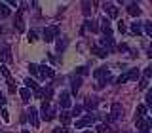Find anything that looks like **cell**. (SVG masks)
I'll return each instance as SVG.
<instances>
[{"label":"cell","instance_id":"cell-22","mask_svg":"<svg viewBox=\"0 0 152 133\" xmlns=\"http://www.w3.org/2000/svg\"><path fill=\"white\" fill-rule=\"evenodd\" d=\"M80 86H82V78H74V80H72V93L78 91Z\"/></svg>","mask_w":152,"mask_h":133},{"label":"cell","instance_id":"cell-30","mask_svg":"<svg viewBox=\"0 0 152 133\" xmlns=\"http://www.w3.org/2000/svg\"><path fill=\"white\" fill-rule=\"evenodd\" d=\"M139 69H131L129 70V80H137V78H139Z\"/></svg>","mask_w":152,"mask_h":133},{"label":"cell","instance_id":"cell-29","mask_svg":"<svg viewBox=\"0 0 152 133\" xmlns=\"http://www.w3.org/2000/svg\"><path fill=\"white\" fill-rule=\"evenodd\" d=\"M145 114H146V107H145V104H139V107H137V116L142 118Z\"/></svg>","mask_w":152,"mask_h":133},{"label":"cell","instance_id":"cell-12","mask_svg":"<svg viewBox=\"0 0 152 133\" xmlns=\"http://www.w3.org/2000/svg\"><path fill=\"white\" fill-rule=\"evenodd\" d=\"M127 12H129V15H133V17H137V15H141V8L137 6L135 2H131L129 6H127Z\"/></svg>","mask_w":152,"mask_h":133},{"label":"cell","instance_id":"cell-24","mask_svg":"<svg viewBox=\"0 0 152 133\" xmlns=\"http://www.w3.org/2000/svg\"><path fill=\"white\" fill-rule=\"evenodd\" d=\"M82 12H84V15L89 17V13H91V4H89V2H84L82 4Z\"/></svg>","mask_w":152,"mask_h":133},{"label":"cell","instance_id":"cell-1","mask_svg":"<svg viewBox=\"0 0 152 133\" xmlns=\"http://www.w3.org/2000/svg\"><path fill=\"white\" fill-rule=\"evenodd\" d=\"M57 34H59V27H48V28H44V40L46 42H53Z\"/></svg>","mask_w":152,"mask_h":133},{"label":"cell","instance_id":"cell-45","mask_svg":"<svg viewBox=\"0 0 152 133\" xmlns=\"http://www.w3.org/2000/svg\"><path fill=\"white\" fill-rule=\"evenodd\" d=\"M21 133H31V131H28V129H23V131H21Z\"/></svg>","mask_w":152,"mask_h":133},{"label":"cell","instance_id":"cell-9","mask_svg":"<svg viewBox=\"0 0 152 133\" xmlns=\"http://www.w3.org/2000/svg\"><path fill=\"white\" fill-rule=\"evenodd\" d=\"M104 12H107L108 13V17H110V19H116L118 17V8L116 6H112V4H104Z\"/></svg>","mask_w":152,"mask_h":133},{"label":"cell","instance_id":"cell-19","mask_svg":"<svg viewBox=\"0 0 152 133\" xmlns=\"http://www.w3.org/2000/svg\"><path fill=\"white\" fill-rule=\"evenodd\" d=\"M8 15H10V6L0 2V17H8Z\"/></svg>","mask_w":152,"mask_h":133},{"label":"cell","instance_id":"cell-21","mask_svg":"<svg viewBox=\"0 0 152 133\" xmlns=\"http://www.w3.org/2000/svg\"><path fill=\"white\" fill-rule=\"evenodd\" d=\"M70 118H72V116H70V112H61V122H63L65 126H69V124H70Z\"/></svg>","mask_w":152,"mask_h":133},{"label":"cell","instance_id":"cell-10","mask_svg":"<svg viewBox=\"0 0 152 133\" xmlns=\"http://www.w3.org/2000/svg\"><path fill=\"white\" fill-rule=\"evenodd\" d=\"M42 76V78H53V69H51V66H40V72H38Z\"/></svg>","mask_w":152,"mask_h":133},{"label":"cell","instance_id":"cell-35","mask_svg":"<svg viewBox=\"0 0 152 133\" xmlns=\"http://www.w3.org/2000/svg\"><path fill=\"white\" fill-rule=\"evenodd\" d=\"M34 97H38V99H42V97H44V89H40V88H38L36 91H34Z\"/></svg>","mask_w":152,"mask_h":133},{"label":"cell","instance_id":"cell-33","mask_svg":"<svg viewBox=\"0 0 152 133\" xmlns=\"http://www.w3.org/2000/svg\"><path fill=\"white\" fill-rule=\"evenodd\" d=\"M76 72H78L80 76H86L89 70H88V66H78V69H76Z\"/></svg>","mask_w":152,"mask_h":133},{"label":"cell","instance_id":"cell-31","mask_svg":"<svg viewBox=\"0 0 152 133\" xmlns=\"http://www.w3.org/2000/svg\"><path fill=\"white\" fill-rule=\"evenodd\" d=\"M127 80H129V72H126V74H122V76H120V78H118V80H116V84H126V82H127Z\"/></svg>","mask_w":152,"mask_h":133},{"label":"cell","instance_id":"cell-37","mask_svg":"<svg viewBox=\"0 0 152 133\" xmlns=\"http://www.w3.org/2000/svg\"><path fill=\"white\" fill-rule=\"evenodd\" d=\"M146 86H148V80H146V78H142V80H141V84H139V88H141V89H145Z\"/></svg>","mask_w":152,"mask_h":133},{"label":"cell","instance_id":"cell-7","mask_svg":"<svg viewBox=\"0 0 152 133\" xmlns=\"http://www.w3.org/2000/svg\"><path fill=\"white\" fill-rule=\"evenodd\" d=\"M101 28L107 38H112V28H110V21L108 19H101Z\"/></svg>","mask_w":152,"mask_h":133},{"label":"cell","instance_id":"cell-20","mask_svg":"<svg viewBox=\"0 0 152 133\" xmlns=\"http://www.w3.org/2000/svg\"><path fill=\"white\" fill-rule=\"evenodd\" d=\"M25 86H27V89H34V91L38 89V84H36L32 78H27V80H25Z\"/></svg>","mask_w":152,"mask_h":133},{"label":"cell","instance_id":"cell-2","mask_svg":"<svg viewBox=\"0 0 152 133\" xmlns=\"http://www.w3.org/2000/svg\"><path fill=\"white\" fill-rule=\"evenodd\" d=\"M95 122V116L93 114H86L84 118H80L78 122H76V127H86V126H91Z\"/></svg>","mask_w":152,"mask_h":133},{"label":"cell","instance_id":"cell-14","mask_svg":"<svg viewBox=\"0 0 152 133\" xmlns=\"http://www.w3.org/2000/svg\"><path fill=\"white\" fill-rule=\"evenodd\" d=\"M19 97H21L23 103H28V101H31V89H27V88L19 89Z\"/></svg>","mask_w":152,"mask_h":133},{"label":"cell","instance_id":"cell-15","mask_svg":"<svg viewBox=\"0 0 152 133\" xmlns=\"http://www.w3.org/2000/svg\"><path fill=\"white\" fill-rule=\"evenodd\" d=\"M86 28L91 31V32H97L99 31V25H97V21H93V19H86Z\"/></svg>","mask_w":152,"mask_h":133},{"label":"cell","instance_id":"cell-43","mask_svg":"<svg viewBox=\"0 0 152 133\" xmlns=\"http://www.w3.org/2000/svg\"><path fill=\"white\" fill-rule=\"evenodd\" d=\"M146 124H148V127L152 129V118H148V120H146Z\"/></svg>","mask_w":152,"mask_h":133},{"label":"cell","instance_id":"cell-6","mask_svg":"<svg viewBox=\"0 0 152 133\" xmlns=\"http://www.w3.org/2000/svg\"><path fill=\"white\" fill-rule=\"evenodd\" d=\"M135 127L141 133H148V124H146L145 118H137V120H135Z\"/></svg>","mask_w":152,"mask_h":133},{"label":"cell","instance_id":"cell-26","mask_svg":"<svg viewBox=\"0 0 152 133\" xmlns=\"http://www.w3.org/2000/svg\"><path fill=\"white\" fill-rule=\"evenodd\" d=\"M0 74H2L6 80H10V78H12V76H10V70H8V66H4V65H0Z\"/></svg>","mask_w":152,"mask_h":133},{"label":"cell","instance_id":"cell-36","mask_svg":"<svg viewBox=\"0 0 152 133\" xmlns=\"http://www.w3.org/2000/svg\"><path fill=\"white\" fill-rule=\"evenodd\" d=\"M34 40H36V32L31 31V32H28V42H34Z\"/></svg>","mask_w":152,"mask_h":133},{"label":"cell","instance_id":"cell-23","mask_svg":"<svg viewBox=\"0 0 152 133\" xmlns=\"http://www.w3.org/2000/svg\"><path fill=\"white\" fill-rule=\"evenodd\" d=\"M66 44H69V40H66V38H63V40H57V51H63L65 48H66Z\"/></svg>","mask_w":152,"mask_h":133},{"label":"cell","instance_id":"cell-11","mask_svg":"<svg viewBox=\"0 0 152 133\" xmlns=\"http://www.w3.org/2000/svg\"><path fill=\"white\" fill-rule=\"evenodd\" d=\"M122 116V104L120 103H114L112 104V120H118V118H120Z\"/></svg>","mask_w":152,"mask_h":133},{"label":"cell","instance_id":"cell-16","mask_svg":"<svg viewBox=\"0 0 152 133\" xmlns=\"http://www.w3.org/2000/svg\"><path fill=\"white\" fill-rule=\"evenodd\" d=\"M131 32L133 34H137V36H141L142 34V25L139 21H133V25H131Z\"/></svg>","mask_w":152,"mask_h":133},{"label":"cell","instance_id":"cell-46","mask_svg":"<svg viewBox=\"0 0 152 133\" xmlns=\"http://www.w3.org/2000/svg\"><path fill=\"white\" fill-rule=\"evenodd\" d=\"M84 133H91V131H84Z\"/></svg>","mask_w":152,"mask_h":133},{"label":"cell","instance_id":"cell-3","mask_svg":"<svg viewBox=\"0 0 152 133\" xmlns=\"http://www.w3.org/2000/svg\"><path fill=\"white\" fill-rule=\"evenodd\" d=\"M28 120H31V124H32V127H38V124H40V120H38V110L36 108H28Z\"/></svg>","mask_w":152,"mask_h":133},{"label":"cell","instance_id":"cell-28","mask_svg":"<svg viewBox=\"0 0 152 133\" xmlns=\"http://www.w3.org/2000/svg\"><path fill=\"white\" fill-rule=\"evenodd\" d=\"M28 72H31V74H38V72H40V66L34 65V63H31V65H28Z\"/></svg>","mask_w":152,"mask_h":133},{"label":"cell","instance_id":"cell-8","mask_svg":"<svg viewBox=\"0 0 152 133\" xmlns=\"http://www.w3.org/2000/svg\"><path fill=\"white\" fill-rule=\"evenodd\" d=\"M93 76H95L97 80H103V78H104V82H107V78H108V69H107V66H101V69H97V70L93 72Z\"/></svg>","mask_w":152,"mask_h":133},{"label":"cell","instance_id":"cell-39","mask_svg":"<svg viewBox=\"0 0 152 133\" xmlns=\"http://www.w3.org/2000/svg\"><path fill=\"white\" fill-rule=\"evenodd\" d=\"M118 31H120V32L126 31V25H124V21H118Z\"/></svg>","mask_w":152,"mask_h":133},{"label":"cell","instance_id":"cell-42","mask_svg":"<svg viewBox=\"0 0 152 133\" xmlns=\"http://www.w3.org/2000/svg\"><path fill=\"white\" fill-rule=\"evenodd\" d=\"M66 131V127H65V129H63V127H55V129H53V133H65Z\"/></svg>","mask_w":152,"mask_h":133},{"label":"cell","instance_id":"cell-18","mask_svg":"<svg viewBox=\"0 0 152 133\" xmlns=\"http://www.w3.org/2000/svg\"><path fill=\"white\" fill-rule=\"evenodd\" d=\"M95 107H97V99H95V97H88V99H86V108L93 110Z\"/></svg>","mask_w":152,"mask_h":133},{"label":"cell","instance_id":"cell-25","mask_svg":"<svg viewBox=\"0 0 152 133\" xmlns=\"http://www.w3.org/2000/svg\"><path fill=\"white\" fill-rule=\"evenodd\" d=\"M142 31L146 32V36H150V38H152V23H150V21H146V23H145V27H142Z\"/></svg>","mask_w":152,"mask_h":133},{"label":"cell","instance_id":"cell-17","mask_svg":"<svg viewBox=\"0 0 152 133\" xmlns=\"http://www.w3.org/2000/svg\"><path fill=\"white\" fill-rule=\"evenodd\" d=\"M0 55H2L4 61H12V50H10L8 46H4V50L0 51Z\"/></svg>","mask_w":152,"mask_h":133},{"label":"cell","instance_id":"cell-27","mask_svg":"<svg viewBox=\"0 0 152 133\" xmlns=\"http://www.w3.org/2000/svg\"><path fill=\"white\" fill-rule=\"evenodd\" d=\"M82 110H84V107H80V104H76V107L72 108V112H70V116H80V114H82Z\"/></svg>","mask_w":152,"mask_h":133},{"label":"cell","instance_id":"cell-47","mask_svg":"<svg viewBox=\"0 0 152 133\" xmlns=\"http://www.w3.org/2000/svg\"><path fill=\"white\" fill-rule=\"evenodd\" d=\"M150 93H152V89H150Z\"/></svg>","mask_w":152,"mask_h":133},{"label":"cell","instance_id":"cell-13","mask_svg":"<svg viewBox=\"0 0 152 133\" xmlns=\"http://www.w3.org/2000/svg\"><path fill=\"white\" fill-rule=\"evenodd\" d=\"M91 53H93V55H97V57H101V59H103V57H107V53H108V51H107V50H103L101 46H93V48H91Z\"/></svg>","mask_w":152,"mask_h":133},{"label":"cell","instance_id":"cell-44","mask_svg":"<svg viewBox=\"0 0 152 133\" xmlns=\"http://www.w3.org/2000/svg\"><path fill=\"white\" fill-rule=\"evenodd\" d=\"M146 55H148L150 59H152V48H150V50H148V53H146Z\"/></svg>","mask_w":152,"mask_h":133},{"label":"cell","instance_id":"cell-4","mask_svg":"<svg viewBox=\"0 0 152 133\" xmlns=\"http://www.w3.org/2000/svg\"><path fill=\"white\" fill-rule=\"evenodd\" d=\"M23 10H25V6H23V8L17 12V17H15V28H17L19 32L25 31V23H23V17H21V15H23Z\"/></svg>","mask_w":152,"mask_h":133},{"label":"cell","instance_id":"cell-5","mask_svg":"<svg viewBox=\"0 0 152 133\" xmlns=\"http://www.w3.org/2000/svg\"><path fill=\"white\" fill-rule=\"evenodd\" d=\"M59 103H61V108H65V110H66V108H70V104H72V103H70V95L66 93V91H63V93H61V97H59Z\"/></svg>","mask_w":152,"mask_h":133},{"label":"cell","instance_id":"cell-34","mask_svg":"<svg viewBox=\"0 0 152 133\" xmlns=\"http://www.w3.org/2000/svg\"><path fill=\"white\" fill-rule=\"evenodd\" d=\"M0 114H2V118H4V120H10V114H8V108L6 107H2V108H0Z\"/></svg>","mask_w":152,"mask_h":133},{"label":"cell","instance_id":"cell-38","mask_svg":"<svg viewBox=\"0 0 152 133\" xmlns=\"http://www.w3.org/2000/svg\"><path fill=\"white\" fill-rule=\"evenodd\" d=\"M145 78H152V66H148V69L145 70Z\"/></svg>","mask_w":152,"mask_h":133},{"label":"cell","instance_id":"cell-41","mask_svg":"<svg viewBox=\"0 0 152 133\" xmlns=\"http://www.w3.org/2000/svg\"><path fill=\"white\" fill-rule=\"evenodd\" d=\"M4 104H6V97L0 93V107H4Z\"/></svg>","mask_w":152,"mask_h":133},{"label":"cell","instance_id":"cell-40","mask_svg":"<svg viewBox=\"0 0 152 133\" xmlns=\"http://www.w3.org/2000/svg\"><path fill=\"white\" fill-rule=\"evenodd\" d=\"M146 104H148V107H152V93L148 91V95H146Z\"/></svg>","mask_w":152,"mask_h":133},{"label":"cell","instance_id":"cell-32","mask_svg":"<svg viewBox=\"0 0 152 133\" xmlns=\"http://www.w3.org/2000/svg\"><path fill=\"white\" fill-rule=\"evenodd\" d=\"M95 131L97 133H107V126H104V124H97V126H95Z\"/></svg>","mask_w":152,"mask_h":133}]
</instances>
